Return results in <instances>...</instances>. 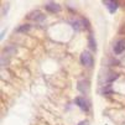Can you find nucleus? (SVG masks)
I'll list each match as a JSON object with an SVG mask.
<instances>
[{"label": "nucleus", "instance_id": "1", "mask_svg": "<svg viewBox=\"0 0 125 125\" xmlns=\"http://www.w3.org/2000/svg\"><path fill=\"white\" fill-rule=\"evenodd\" d=\"M81 63L83 66H87V67H92L93 66V56L89 52H87V51L82 52V55H81Z\"/></svg>", "mask_w": 125, "mask_h": 125}, {"label": "nucleus", "instance_id": "2", "mask_svg": "<svg viewBox=\"0 0 125 125\" xmlns=\"http://www.w3.org/2000/svg\"><path fill=\"white\" fill-rule=\"evenodd\" d=\"M45 9H46L48 12H52V14H56V12H60V11H61V6H60V4H57V3H52V1L46 3V4H45Z\"/></svg>", "mask_w": 125, "mask_h": 125}, {"label": "nucleus", "instance_id": "3", "mask_svg": "<svg viewBox=\"0 0 125 125\" xmlns=\"http://www.w3.org/2000/svg\"><path fill=\"white\" fill-rule=\"evenodd\" d=\"M27 17H29V19H31V20H33V21H36V22H41V21H43V20L46 19V16H45L41 11H39V10L31 12Z\"/></svg>", "mask_w": 125, "mask_h": 125}, {"label": "nucleus", "instance_id": "4", "mask_svg": "<svg viewBox=\"0 0 125 125\" xmlns=\"http://www.w3.org/2000/svg\"><path fill=\"white\" fill-rule=\"evenodd\" d=\"M103 4L106 6V9L109 10L110 14H114L118 10V6H119L118 1H112V0H105V1H103Z\"/></svg>", "mask_w": 125, "mask_h": 125}, {"label": "nucleus", "instance_id": "5", "mask_svg": "<svg viewBox=\"0 0 125 125\" xmlns=\"http://www.w3.org/2000/svg\"><path fill=\"white\" fill-rule=\"evenodd\" d=\"M74 102H76V104L79 106V108H81L82 110L88 112V109H89V105H88V102L85 100V98H83V97H77Z\"/></svg>", "mask_w": 125, "mask_h": 125}, {"label": "nucleus", "instance_id": "6", "mask_svg": "<svg viewBox=\"0 0 125 125\" xmlns=\"http://www.w3.org/2000/svg\"><path fill=\"white\" fill-rule=\"evenodd\" d=\"M123 51H125V40H124V39L119 40V41L115 43V46H114V52H115V55H120Z\"/></svg>", "mask_w": 125, "mask_h": 125}, {"label": "nucleus", "instance_id": "7", "mask_svg": "<svg viewBox=\"0 0 125 125\" xmlns=\"http://www.w3.org/2000/svg\"><path fill=\"white\" fill-rule=\"evenodd\" d=\"M78 91H81L82 93L89 92V82L88 81H81V82H78Z\"/></svg>", "mask_w": 125, "mask_h": 125}, {"label": "nucleus", "instance_id": "8", "mask_svg": "<svg viewBox=\"0 0 125 125\" xmlns=\"http://www.w3.org/2000/svg\"><path fill=\"white\" fill-rule=\"evenodd\" d=\"M88 45H89V47H91L93 51L97 50V42H95V40L93 37V35H89V36H88Z\"/></svg>", "mask_w": 125, "mask_h": 125}, {"label": "nucleus", "instance_id": "9", "mask_svg": "<svg viewBox=\"0 0 125 125\" xmlns=\"http://www.w3.org/2000/svg\"><path fill=\"white\" fill-rule=\"evenodd\" d=\"M116 78H118V73H114V72H109V73H108V76L105 77V82L110 83V82L115 81Z\"/></svg>", "mask_w": 125, "mask_h": 125}, {"label": "nucleus", "instance_id": "10", "mask_svg": "<svg viewBox=\"0 0 125 125\" xmlns=\"http://www.w3.org/2000/svg\"><path fill=\"white\" fill-rule=\"evenodd\" d=\"M30 29H31V26H30L29 24H26V25H21L16 31H17V32H27Z\"/></svg>", "mask_w": 125, "mask_h": 125}, {"label": "nucleus", "instance_id": "11", "mask_svg": "<svg viewBox=\"0 0 125 125\" xmlns=\"http://www.w3.org/2000/svg\"><path fill=\"white\" fill-rule=\"evenodd\" d=\"M112 92H113V89H112L110 85H105V87L102 89V93H103V94H109V93H112Z\"/></svg>", "mask_w": 125, "mask_h": 125}, {"label": "nucleus", "instance_id": "12", "mask_svg": "<svg viewBox=\"0 0 125 125\" xmlns=\"http://www.w3.org/2000/svg\"><path fill=\"white\" fill-rule=\"evenodd\" d=\"M78 125H89V123H88L87 120H83V121H81Z\"/></svg>", "mask_w": 125, "mask_h": 125}]
</instances>
